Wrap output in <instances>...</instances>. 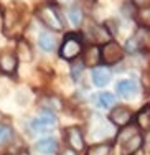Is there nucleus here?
I'll use <instances>...</instances> for the list:
<instances>
[{
	"label": "nucleus",
	"instance_id": "nucleus-18",
	"mask_svg": "<svg viewBox=\"0 0 150 155\" xmlns=\"http://www.w3.org/2000/svg\"><path fill=\"white\" fill-rule=\"evenodd\" d=\"M68 15H69V20L73 21V23L74 25H81L83 23V18H84V13H83V10L79 8V7H71V8H69V12H68Z\"/></svg>",
	"mask_w": 150,
	"mask_h": 155
},
{
	"label": "nucleus",
	"instance_id": "nucleus-2",
	"mask_svg": "<svg viewBox=\"0 0 150 155\" xmlns=\"http://www.w3.org/2000/svg\"><path fill=\"white\" fill-rule=\"evenodd\" d=\"M83 51V35L81 33H68L60 48V54L64 60H74Z\"/></svg>",
	"mask_w": 150,
	"mask_h": 155
},
{
	"label": "nucleus",
	"instance_id": "nucleus-21",
	"mask_svg": "<svg viewBox=\"0 0 150 155\" xmlns=\"http://www.w3.org/2000/svg\"><path fill=\"white\" fill-rule=\"evenodd\" d=\"M84 69V63H74V64L71 66V76L74 78V79H78L79 74L83 73Z\"/></svg>",
	"mask_w": 150,
	"mask_h": 155
},
{
	"label": "nucleus",
	"instance_id": "nucleus-8",
	"mask_svg": "<svg viewBox=\"0 0 150 155\" xmlns=\"http://www.w3.org/2000/svg\"><path fill=\"white\" fill-rule=\"evenodd\" d=\"M17 56L15 53H2L0 54V71L3 74H13L17 71Z\"/></svg>",
	"mask_w": 150,
	"mask_h": 155
},
{
	"label": "nucleus",
	"instance_id": "nucleus-15",
	"mask_svg": "<svg viewBox=\"0 0 150 155\" xmlns=\"http://www.w3.org/2000/svg\"><path fill=\"white\" fill-rule=\"evenodd\" d=\"M112 145L111 143H99L87 149V155H111Z\"/></svg>",
	"mask_w": 150,
	"mask_h": 155
},
{
	"label": "nucleus",
	"instance_id": "nucleus-14",
	"mask_svg": "<svg viewBox=\"0 0 150 155\" xmlns=\"http://www.w3.org/2000/svg\"><path fill=\"white\" fill-rule=\"evenodd\" d=\"M137 124L139 127L145 129V130L150 129V106H145L140 109V112L137 114Z\"/></svg>",
	"mask_w": 150,
	"mask_h": 155
},
{
	"label": "nucleus",
	"instance_id": "nucleus-19",
	"mask_svg": "<svg viewBox=\"0 0 150 155\" xmlns=\"http://www.w3.org/2000/svg\"><path fill=\"white\" fill-rule=\"evenodd\" d=\"M137 36H139V46H140L142 50L150 51V28L145 31L137 33Z\"/></svg>",
	"mask_w": 150,
	"mask_h": 155
},
{
	"label": "nucleus",
	"instance_id": "nucleus-13",
	"mask_svg": "<svg viewBox=\"0 0 150 155\" xmlns=\"http://www.w3.org/2000/svg\"><path fill=\"white\" fill-rule=\"evenodd\" d=\"M38 43H40V48H41L43 51H53L54 46H56V40H54V36L51 35V33H40V38H38Z\"/></svg>",
	"mask_w": 150,
	"mask_h": 155
},
{
	"label": "nucleus",
	"instance_id": "nucleus-22",
	"mask_svg": "<svg viewBox=\"0 0 150 155\" xmlns=\"http://www.w3.org/2000/svg\"><path fill=\"white\" fill-rule=\"evenodd\" d=\"M142 21L147 27H150V8L148 10H142Z\"/></svg>",
	"mask_w": 150,
	"mask_h": 155
},
{
	"label": "nucleus",
	"instance_id": "nucleus-7",
	"mask_svg": "<svg viewBox=\"0 0 150 155\" xmlns=\"http://www.w3.org/2000/svg\"><path fill=\"white\" fill-rule=\"evenodd\" d=\"M109 117H111V120L116 125L124 127V125H127L130 120H132V112H130V109L124 107V106H119V107H116L114 110H112Z\"/></svg>",
	"mask_w": 150,
	"mask_h": 155
},
{
	"label": "nucleus",
	"instance_id": "nucleus-11",
	"mask_svg": "<svg viewBox=\"0 0 150 155\" xmlns=\"http://www.w3.org/2000/svg\"><path fill=\"white\" fill-rule=\"evenodd\" d=\"M56 149H58V143L54 142L53 139H41V140L36 142V150H38L40 153L50 155V153L56 152Z\"/></svg>",
	"mask_w": 150,
	"mask_h": 155
},
{
	"label": "nucleus",
	"instance_id": "nucleus-12",
	"mask_svg": "<svg viewBox=\"0 0 150 155\" xmlns=\"http://www.w3.org/2000/svg\"><path fill=\"white\" fill-rule=\"evenodd\" d=\"M101 61V51L96 46H91L84 51V66H96Z\"/></svg>",
	"mask_w": 150,
	"mask_h": 155
},
{
	"label": "nucleus",
	"instance_id": "nucleus-10",
	"mask_svg": "<svg viewBox=\"0 0 150 155\" xmlns=\"http://www.w3.org/2000/svg\"><path fill=\"white\" fill-rule=\"evenodd\" d=\"M112 78V73L109 68H106V66H101V68H94L93 69V83L96 84L97 87H102L106 86V84L111 81Z\"/></svg>",
	"mask_w": 150,
	"mask_h": 155
},
{
	"label": "nucleus",
	"instance_id": "nucleus-6",
	"mask_svg": "<svg viewBox=\"0 0 150 155\" xmlns=\"http://www.w3.org/2000/svg\"><path fill=\"white\" fill-rule=\"evenodd\" d=\"M116 91H117V94H119L120 97L130 99V97H135V96H137L139 86L132 79H122V81H119V83L116 84Z\"/></svg>",
	"mask_w": 150,
	"mask_h": 155
},
{
	"label": "nucleus",
	"instance_id": "nucleus-3",
	"mask_svg": "<svg viewBox=\"0 0 150 155\" xmlns=\"http://www.w3.org/2000/svg\"><path fill=\"white\" fill-rule=\"evenodd\" d=\"M38 20L41 21L45 27L51 28L54 31L63 30V21H61V17L58 13V10L54 8L53 5H45L38 10Z\"/></svg>",
	"mask_w": 150,
	"mask_h": 155
},
{
	"label": "nucleus",
	"instance_id": "nucleus-16",
	"mask_svg": "<svg viewBox=\"0 0 150 155\" xmlns=\"http://www.w3.org/2000/svg\"><path fill=\"white\" fill-rule=\"evenodd\" d=\"M17 60L18 58H21L23 61L27 60H31V51H30V46H28L27 41H23V40H20L18 41V46H17Z\"/></svg>",
	"mask_w": 150,
	"mask_h": 155
},
{
	"label": "nucleus",
	"instance_id": "nucleus-1",
	"mask_svg": "<svg viewBox=\"0 0 150 155\" xmlns=\"http://www.w3.org/2000/svg\"><path fill=\"white\" fill-rule=\"evenodd\" d=\"M117 139H119V143H120V147H122L124 155H132L142 147V137H140V134L137 132L135 127L124 129Z\"/></svg>",
	"mask_w": 150,
	"mask_h": 155
},
{
	"label": "nucleus",
	"instance_id": "nucleus-17",
	"mask_svg": "<svg viewBox=\"0 0 150 155\" xmlns=\"http://www.w3.org/2000/svg\"><path fill=\"white\" fill-rule=\"evenodd\" d=\"M97 101H99V106L104 109H109L116 104V96L111 93H101L97 96Z\"/></svg>",
	"mask_w": 150,
	"mask_h": 155
},
{
	"label": "nucleus",
	"instance_id": "nucleus-20",
	"mask_svg": "<svg viewBox=\"0 0 150 155\" xmlns=\"http://www.w3.org/2000/svg\"><path fill=\"white\" fill-rule=\"evenodd\" d=\"M12 137H13V130H12V129L7 127V125H2V124H0V145L7 143Z\"/></svg>",
	"mask_w": 150,
	"mask_h": 155
},
{
	"label": "nucleus",
	"instance_id": "nucleus-4",
	"mask_svg": "<svg viewBox=\"0 0 150 155\" xmlns=\"http://www.w3.org/2000/svg\"><path fill=\"white\" fill-rule=\"evenodd\" d=\"M124 54H126V51L122 46H119L116 41H109L101 50V60L106 64H116V63L124 60Z\"/></svg>",
	"mask_w": 150,
	"mask_h": 155
},
{
	"label": "nucleus",
	"instance_id": "nucleus-9",
	"mask_svg": "<svg viewBox=\"0 0 150 155\" xmlns=\"http://www.w3.org/2000/svg\"><path fill=\"white\" fill-rule=\"evenodd\" d=\"M56 124V117L53 114H45V116H40L31 122V129L35 132H48L50 127Z\"/></svg>",
	"mask_w": 150,
	"mask_h": 155
},
{
	"label": "nucleus",
	"instance_id": "nucleus-5",
	"mask_svg": "<svg viewBox=\"0 0 150 155\" xmlns=\"http://www.w3.org/2000/svg\"><path fill=\"white\" fill-rule=\"evenodd\" d=\"M64 137L68 140V145L71 147V150L74 152H81L84 149V139H83V134L78 127H69L66 129L64 132Z\"/></svg>",
	"mask_w": 150,
	"mask_h": 155
}]
</instances>
